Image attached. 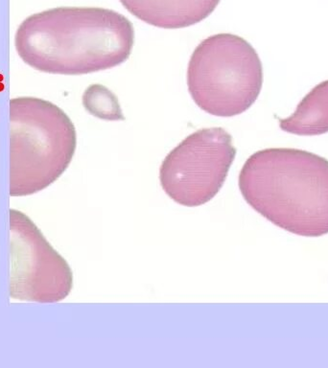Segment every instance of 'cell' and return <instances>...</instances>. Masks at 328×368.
Returning <instances> with one entry per match:
<instances>
[{
    "mask_svg": "<svg viewBox=\"0 0 328 368\" xmlns=\"http://www.w3.org/2000/svg\"><path fill=\"white\" fill-rule=\"evenodd\" d=\"M5 90V77L2 73H0V92Z\"/></svg>",
    "mask_w": 328,
    "mask_h": 368,
    "instance_id": "9c48e42d",
    "label": "cell"
},
{
    "mask_svg": "<svg viewBox=\"0 0 328 368\" xmlns=\"http://www.w3.org/2000/svg\"><path fill=\"white\" fill-rule=\"evenodd\" d=\"M14 45L20 60L37 71L76 76L125 63L133 50L134 29L114 10L58 7L25 18Z\"/></svg>",
    "mask_w": 328,
    "mask_h": 368,
    "instance_id": "6da1fadb",
    "label": "cell"
},
{
    "mask_svg": "<svg viewBox=\"0 0 328 368\" xmlns=\"http://www.w3.org/2000/svg\"><path fill=\"white\" fill-rule=\"evenodd\" d=\"M236 156L231 136L220 127L196 131L160 166L161 187L177 203L203 206L221 190Z\"/></svg>",
    "mask_w": 328,
    "mask_h": 368,
    "instance_id": "5b68a950",
    "label": "cell"
},
{
    "mask_svg": "<svg viewBox=\"0 0 328 368\" xmlns=\"http://www.w3.org/2000/svg\"><path fill=\"white\" fill-rule=\"evenodd\" d=\"M245 200L260 215L291 233L328 234V160L293 148L252 153L239 175Z\"/></svg>",
    "mask_w": 328,
    "mask_h": 368,
    "instance_id": "7a4b0ae2",
    "label": "cell"
},
{
    "mask_svg": "<svg viewBox=\"0 0 328 368\" xmlns=\"http://www.w3.org/2000/svg\"><path fill=\"white\" fill-rule=\"evenodd\" d=\"M9 194L26 197L62 177L77 148L67 113L48 100L19 96L9 101Z\"/></svg>",
    "mask_w": 328,
    "mask_h": 368,
    "instance_id": "3957f363",
    "label": "cell"
},
{
    "mask_svg": "<svg viewBox=\"0 0 328 368\" xmlns=\"http://www.w3.org/2000/svg\"><path fill=\"white\" fill-rule=\"evenodd\" d=\"M263 66L245 38L222 33L204 39L191 55L187 86L196 105L218 117L239 115L258 98Z\"/></svg>",
    "mask_w": 328,
    "mask_h": 368,
    "instance_id": "277c9868",
    "label": "cell"
},
{
    "mask_svg": "<svg viewBox=\"0 0 328 368\" xmlns=\"http://www.w3.org/2000/svg\"><path fill=\"white\" fill-rule=\"evenodd\" d=\"M126 10L147 24L180 29L210 16L221 0H119Z\"/></svg>",
    "mask_w": 328,
    "mask_h": 368,
    "instance_id": "52a82bcc",
    "label": "cell"
},
{
    "mask_svg": "<svg viewBox=\"0 0 328 368\" xmlns=\"http://www.w3.org/2000/svg\"><path fill=\"white\" fill-rule=\"evenodd\" d=\"M10 297L51 304L69 296L73 273L41 229L18 209L9 210Z\"/></svg>",
    "mask_w": 328,
    "mask_h": 368,
    "instance_id": "8992f818",
    "label": "cell"
},
{
    "mask_svg": "<svg viewBox=\"0 0 328 368\" xmlns=\"http://www.w3.org/2000/svg\"><path fill=\"white\" fill-rule=\"evenodd\" d=\"M279 126L286 133L302 136L328 133V80L308 92L291 116L279 120Z\"/></svg>",
    "mask_w": 328,
    "mask_h": 368,
    "instance_id": "ba28073f",
    "label": "cell"
}]
</instances>
